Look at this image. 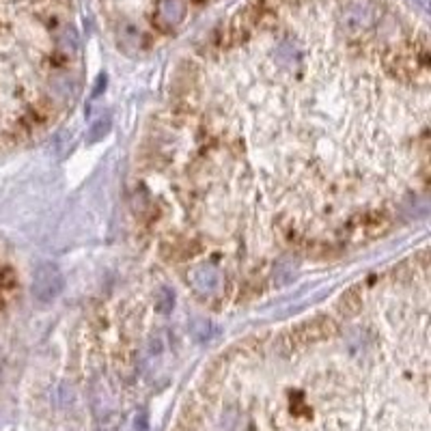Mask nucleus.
Listing matches in <instances>:
<instances>
[{"instance_id":"f257e3e1","label":"nucleus","mask_w":431,"mask_h":431,"mask_svg":"<svg viewBox=\"0 0 431 431\" xmlns=\"http://www.w3.org/2000/svg\"><path fill=\"white\" fill-rule=\"evenodd\" d=\"M427 28L399 0H248L181 69L141 190L203 300L393 231L427 203Z\"/></svg>"},{"instance_id":"f03ea898","label":"nucleus","mask_w":431,"mask_h":431,"mask_svg":"<svg viewBox=\"0 0 431 431\" xmlns=\"http://www.w3.org/2000/svg\"><path fill=\"white\" fill-rule=\"evenodd\" d=\"M80 75L69 0H0V149L54 126Z\"/></svg>"},{"instance_id":"7ed1b4c3","label":"nucleus","mask_w":431,"mask_h":431,"mask_svg":"<svg viewBox=\"0 0 431 431\" xmlns=\"http://www.w3.org/2000/svg\"><path fill=\"white\" fill-rule=\"evenodd\" d=\"M126 45L145 48L175 37L216 0H100Z\"/></svg>"}]
</instances>
